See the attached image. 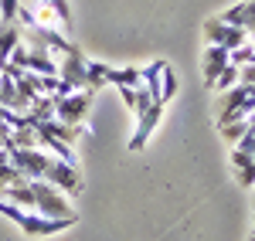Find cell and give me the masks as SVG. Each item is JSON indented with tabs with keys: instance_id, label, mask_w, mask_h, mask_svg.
Segmentation results:
<instances>
[{
	"instance_id": "obj_21",
	"label": "cell",
	"mask_w": 255,
	"mask_h": 241,
	"mask_svg": "<svg viewBox=\"0 0 255 241\" xmlns=\"http://www.w3.org/2000/svg\"><path fill=\"white\" fill-rule=\"evenodd\" d=\"M245 14H249V7H245V0H242V3H235V7H228V10L221 14V20L232 24V27H245Z\"/></svg>"
},
{
	"instance_id": "obj_25",
	"label": "cell",
	"mask_w": 255,
	"mask_h": 241,
	"mask_svg": "<svg viewBox=\"0 0 255 241\" xmlns=\"http://www.w3.org/2000/svg\"><path fill=\"white\" fill-rule=\"evenodd\" d=\"M235 177L242 187H255V160L249 163V166H242V170H235Z\"/></svg>"
},
{
	"instance_id": "obj_19",
	"label": "cell",
	"mask_w": 255,
	"mask_h": 241,
	"mask_svg": "<svg viewBox=\"0 0 255 241\" xmlns=\"http://www.w3.org/2000/svg\"><path fill=\"white\" fill-rule=\"evenodd\" d=\"M218 129H221V136H225V140H228V143H232V146H235V143L242 140V136H245V133H249V119L228 122V126H218Z\"/></svg>"
},
{
	"instance_id": "obj_28",
	"label": "cell",
	"mask_w": 255,
	"mask_h": 241,
	"mask_svg": "<svg viewBox=\"0 0 255 241\" xmlns=\"http://www.w3.org/2000/svg\"><path fill=\"white\" fill-rule=\"evenodd\" d=\"M249 44H252V48H255V31H249Z\"/></svg>"
},
{
	"instance_id": "obj_17",
	"label": "cell",
	"mask_w": 255,
	"mask_h": 241,
	"mask_svg": "<svg viewBox=\"0 0 255 241\" xmlns=\"http://www.w3.org/2000/svg\"><path fill=\"white\" fill-rule=\"evenodd\" d=\"M177 85H180V81H177V72L167 65V68H163V75H160V102H163V105L177 95Z\"/></svg>"
},
{
	"instance_id": "obj_1",
	"label": "cell",
	"mask_w": 255,
	"mask_h": 241,
	"mask_svg": "<svg viewBox=\"0 0 255 241\" xmlns=\"http://www.w3.org/2000/svg\"><path fill=\"white\" fill-rule=\"evenodd\" d=\"M31 190H34V211H38V214L79 221V214L72 211V204L65 201V194H61L58 187H51V183H44V180H31Z\"/></svg>"
},
{
	"instance_id": "obj_10",
	"label": "cell",
	"mask_w": 255,
	"mask_h": 241,
	"mask_svg": "<svg viewBox=\"0 0 255 241\" xmlns=\"http://www.w3.org/2000/svg\"><path fill=\"white\" fill-rule=\"evenodd\" d=\"M20 41H24V27H20L17 20H10V24H0V72L10 65V51L17 48Z\"/></svg>"
},
{
	"instance_id": "obj_13",
	"label": "cell",
	"mask_w": 255,
	"mask_h": 241,
	"mask_svg": "<svg viewBox=\"0 0 255 241\" xmlns=\"http://www.w3.org/2000/svg\"><path fill=\"white\" fill-rule=\"evenodd\" d=\"M10 204H17L24 211H34V190H31V180L24 183H14V187H7V194H3Z\"/></svg>"
},
{
	"instance_id": "obj_26",
	"label": "cell",
	"mask_w": 255,
	"mask_h": 241,
	"mask_svg": "<svg viewBox=\"0 0 255 241\" xmlns=\"http://www.w3.org/2000/svg\"><path fill=\"white\" fill-rule=\"evenodd\" d=\"M238 81L255 85V61H249V65H242V68H238Z\"/></svg>"
},
{
	"instance_id": "obj_6",
	"label": "cell",
	"mask_w": 255,
	"mask_h": 241,
	"mask_svg": "<svg viewBox=\"0 0 255 241\" xmlns=\"http://www.w3.org/2000/svg\"><path fill=\"white\" fill-rule=\"evenodd\" d=\"M44 183H51V187H58L61 194H79L82 190V180H79V170H75V163H65V160H51V166L44 170Z\"/></svg>"
},
{
	"instance_id": "obj_8",
	"label": "cell",
	"mask_w": 255,
	"mask_h": 241,
	"mask_svg": "<svg viewBox=\"0 0 255 241\" xmlns=\"http://www.w3.org/2000/svg\"><path fill=\"white\" fill-rule=\"evenodd\" d=\"M85 55H82L79 48H72L68 55H65V65L58 68V79L61 81H72L75 88H85Z\"/></svg>"
},
{
	"instance_id": "obj_4",
	"label": "cell",
	"mask_w": 255,
	"mask_h": 241,
	"mask_svg": "<svg viewBox=\"0 0 255 241\" xmlns=\"http://www.w3.org/2000/svg\"><path fill=\"white\" fill-rule=\"evenodd\" d=\"M7 153H10V163L17 166L27 180H41V177H44V170L51 166V160H55V157H51V153H44L41 146H34V150H7Z\"/></svg>"
},
{
	"instance_id": "obj_20",
	"label": "cell",
	"mask_w": 255,
	"mask_h": 241,
	"mask_svg": "<svg viewBox=\"0 0 255 241\" xmlns=\"http://www.w3.org/2000/svg\"><path fill=\"white\" fill-rule=\"evenodd\" d=\"M48 7L55 10L61 31H68V27H72V7H68V0H48Z\"/></svg>"
},
{
	"instance_id": "obj_30",
	"label": "cell",
	"mask_w": 255,
	"mask_h": 241,
	"mask_svg": "<svg viewBox=\"0 0 255 241\" xmlns=\"http://www.w3.org/2000/svg\"><path fill=\"white\" fill-rule=\"evenodd\" d=\"M38 3H48V0H38Z\"/></svg>"
},
{
	"instance_id": "obj_11",
	"label": "cell",
	"mask_w": 255,
	"mask_h": 241,
	"mask_svg": "<svg viewBox=\"0 0 255 241\" xmlns=\"http://www.w3.org/2000/svg\"><path fill=\"white\" fill-rule=\"evenodd\" d=\"M24 68L34 72V75H58V61L44 48H27V65Z\"/></svg>"
},
{
	"instance_id": "obj_9",
	"label": "cell",
	"mask_w": 255,
	"mask_h": 241,
	"mask_svg": "<svg viewBox=\"0 0 255 241\" xmlns=\"http://www.w3.org/2000/svg\"><path fill=\"white\" fill-rule=\"evenodd\" d=\"M225 68H228V48H221V44H208V48H204V58H201L204 81L211 85V81H215Z\"/></svg>"
},
{
	"instance_id": "obj_2",
	"label": "cell",
	"mask_w": 255,
	"mask_h": 241,
	"mask_svg": "<svg viewBox=\"0 0 255 241\" xmlns=\"http://www.w3.org/2000/svg\"><path fill=\"white\" fill-rule=\"evenodd\" d=\"M92 95H96V92L79 88V92H72V95H65V99H55V119L79 129L82 119H85V112H89V105H92Z\"/></svg>"
},
{
	"instance_id": "obj_7",
	"label": "cell",
	"mask_w": 255,
	"mask_h": 241,
	"mask_svg": "<svg viewBox=\"0 0 255 241\" xmlns=\"http://www.w3.org/2000/svg\"><path fill=\"white\" fill-rule=\"evenodd\" d=\"M160 116H163V102H153L143 116H136V129H133V140H129V150H133V153H139V150L150 143V136H153V129H157Z\"/></svg>"
},
{
	"instance_id": "obj_14",
	"label": "cell",
	"mask_w": 255,
	"mask_h": 241,
	"mask_svg": "<svg viewBox=\"0 0 255 241\" xmlns=\"http://www.w3.org/2000/svg\"><path fill=\"white\" fill-rule=\"evenodd\" d=\"M106 75H109V65H102V61H89V65H85V88H89V92H99L102 85H109Z\"/></svg>"
},
{
	"instance_id": "obj_12",
	"label": "cell",
	"mask_w": 255,
	"mask_h": 241,
	"mask_svg": "<svg viewBox=\"0 0 255 241\" xmlns=\"http://www.w3.org/2000/svg\"><path fill=\"white\" fill-rule=\"evenodd\" d=\"M106 81H109V85H116V88H123V85L139 88V85H143V75H139V68H109Z\"/></svg>"
},
{
	"instance_id": "obj_3",
	"label": "cell",
	"mask_w": 255,
	"mask_h": 241,
	"mask_svg": "<svg viewBox=\"0 0 255 241\" xmlns=\"http://www.w3.org/2000/svg\"><path fill=\"white\" fill-rule=\"evenodd\" d=\"M72 224H75L72 218H48V214H38V211H27L17 228L27 235V238H51V235L68 231Z\"/></svg>"
},
{
	"instance_id": "obj_15",
	"label": "cell",
	"mask_w": 255,
	"mask_h": 241,
	"mask_svg": "<svg viewBox=\"0 0 255 241\" xmlns=\"http://www.w3.org/2000/svg\"><path fill=\"white\" fill-rule=\"evenodd\" d=\"M31 119L34 122H48V119H55V95H38V99L31 102Z\"/></svg>"
},
{
	"instance_id": "obj_24",
	"label": "cell",
	"mask_w": 255,
	"mask_h": 241,
	"mask_svg": "<svg viewBox=\"0 0 255 241\" xmlns=\"http://www.w3.org/2000/svg\"><path fill=\"white\" fill-rule=\"evenodd\" d=\"M17 0H0V24H10V20H17Z\"/></svg>"
},
{
	"instance_id": "obj_31",
	"label": "cell",
	"mask_w": 255,
	"mask_h": 241,
	"mask_svg": "<svg viewBox=\"0 0 255 241\" xmlns=\"http://www.w3.org/2000/svg\"><path fill=\"white\" fill-rule=\"evenodd\" d=\"M252 241H255V235H252Z\"/></svg>"
},
{
	"instance_id": "obj_18",
	"label": "cell",
	"mask_w": 255,
	"mask_h": 241,
	"mask_svg": "<svg viewBox=\"0 0 255 241\" xmlns=\"http://www.w3.org/2000/svg\"><path fill=\"white\" fill-rule=\"evenodd\" d=\"M211 85H215L218 92H228V88H235V85H238V65H232V61H228V68H225V72H221V75H218Z\"/></svg>"
},
{
	"instance_id": "obj_27",
	"label": "cell",
	"mask_w": 255,
	"mask_h": 241,
	"mask_svg": "<svg viewBox=\"0 0 255 241\" xmlns=\"http://www.w3.org/2000/svg\"><path fill=\"white\" fill-rule=\"evenodd\" d=\"M119 99L126 102V109H136V88H129V85H123V88H119Z\"/></svg>"
},
{
	"instance_id": "obj_16",
	"label": "cell",
	"mask_w": 255,
	"mask_h": 241,
	"mask_svg": "<svg viewBox=\"0 0 255 241\" xmlns=\"http://www.w3.org/2000/svg\"><path fill=\"white\" fill-rule=\"evenodd\" d=\"M38 146V133L34 129H14L7 136V146L3 150H34Z\"/></svg>"
},
{
	"instance_id": "obj_5",
	"label": "cell",
	"mask_w": 255,
	"mask_h": 241,
	"mask_svg": "<svg viewBox=\"0 0 255 241\" xmlns=\"http://www.w3.org/2000/svg\"><path fill=\"white\" fill-rule=\"evenodd\" d=\"M204 38H208V44H221V48L235 51L242 44H249V31L245 27H232V24H225L221 17H215V20L204 24Z\"/></svg>"
},
{
	"instance_id": "obj_22",
	"label": "cell",
	"mask_w": 255,
	"mask_h": 241,
	"mask_svg": "<svg viewBox=\"0 0 255 241\" xmlns=\"http://www.w3.org/2000/svg\"><path fill=\"white\" fill-rule=\"evenodd\" d=\"M228 61L242 68V65H249V61H255V48H252V44H242V48H235V51H228Z\"/></svg>"
},
{
	"instance_id": "obj_29",
	"label": "cell",
	"mask_w": 255,
	"mask_h": 241,
	"mask_svg": "<svg viewBox=\"0 0 255 241\" xmlns=\"http://www.w3.org/2000/svg\"><path fill=\"white\" fill-rule=\"evenodd\" d=\"M3 194H7V183H3V180H0V197H3Z\"/></svg>"
},
{
	"instance_id": "obj_23",
	"label": "cell",
	"mask_w": 255,
	"mask_h": 241,
	"mask_svg": "<svg viewBox=\"0 0 255 241\" xmlns=\"http://www.w3.org/2000/svg\"><path fill=\"white\" fill-rule=\"evenodd\" d=\"M0 214H3V218H10V221H24V214H27V211H24V207H17V204H10L7 201V197H0Z\"/></svg>"
}]
</instances>
